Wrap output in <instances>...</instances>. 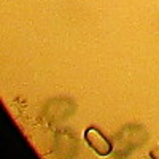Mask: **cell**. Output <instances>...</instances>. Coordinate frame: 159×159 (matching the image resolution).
Here are the masks:
<instances>
[{"label": "cell", "instance_id": "1", "mask_svg": "<svg viewBox=\"0 0 159 159\" xmlns=\"http://www.w3.org/2000/svg\"><path fill=\"white\" fill-rule=\"evenodd\" d=\"M148 130L142 124H126L116 132L113 139L115 142V156L126 157L135 150L142 148L148 142Z\"/></svg>", "mask_w": 159, "mask_h": 159}, {"label": "cell", "instance_id": "2", "mask_svg": "<svg viewBox=\"0 0 159 159\" xmlns=\"http://www.w3.org/2000/svg\"><path fill=\"white\" fill-rule=\"evenodd\" d=\"M78 110L76 102L70 97H54L46 102L42 111V118L46 124H59L64 119H69Z\"/></svg>", "mask_w": 159, "mask_h": 159}, {"label": "cell", "instance_id": "4", "mask_svg": "<svg viewBox=\"0 0 159 159\" xmlns=\"http://www.w3.org/2000/svg\"><path fill=\"white\" fill-rule=\"evenodd\" d=\"M80 151V140L75 130L61 127L54 135V153L59 157H75Z\"/></svg>", "mask_w": 159, "mask_h": 159}, {"label": "cell", "instance_id": "3", "mask_svg": "<svg viewBox=\"0 0 159 159\" xmlns=\"http://www.w3.org/2000/svg\"><path fill=\"white\" fill-rule=\"evenodd\" d=\"M83 139L86 142L88 147L94 151L97 156H110L115 151V142L105 134L103 130H100L97 126H88L83 132Z\"/></svg>", "mask_w": 159, "mask_h": 159}]
</instances>
